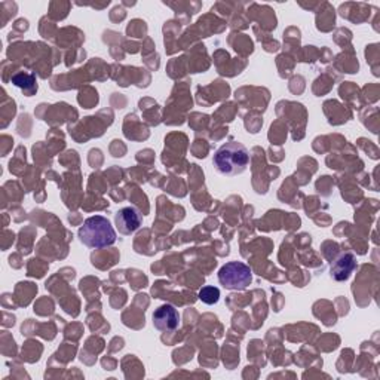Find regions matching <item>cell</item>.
Listing matches in <instances>:
<instances>
[{
  "mask_svg": "<svg viewBox=\"0 0 380 380\" xmlns=\"http://www.w3.org/2000/svg\"><path fill=\"white\" fill-rule=\"evenodd\" d=\"M250 164V153L247 147L238 141H229L223 144L213 158V165L227 177H235L247 170Z\"/></svg>",
  "mask_w": 380,
  "mask_h": 380,
  "instance_id": "cell-1",
  "label": "cell"
},
{
  "mask_svg": "<svg viewBox=\"0 0 380 380\" xmlns=\"http://www.w3.org/2000/svg\"><path fill=\"white\" fill-rule=\"evenodd\" d=\"M79 241L88 248L100 250L113 246L116 242V232L106 217L94 215L84 222L77 232Z\"/></svg>",
  "mask_w": 380,
  "mask_h": 380,
  "instance_id": "cell-2",
  "label": "cell"
},
{
  "mask_svg": "<svg viewBox=\"0 0 380 380\" xmlns=\"http://www.w3.org/2000/svg\"><path fill=\"white\" fill-rule=\"evenodd\" d=\"M219 282L226 290L242 291L253 282V272L248 265L242 262H229L219 270Z\"/></svg>",
  "mask_w": 380,
  "mask_h": 380,
  "instance_id": "cell-3",
  "label": "cell"
},
{
  "mask_svg": "<svg viewBox=\"0 0 380 380\" xmlns=\"http://www.w3.org/2000/svg\"><path fill=\"white\" fill-rule=\"evenodd\" d=\"M153 327L160 333H172L179 329L180 314L172 305H162L153 312Z\"/></svg>",
  "mask_w": 380,
  "mask_h": 380,
  "instance_id": "cell-4",
  "label": "cell"
},
{
  "mask_svg": "<svg viewBox=\"0 0 380 380\" xmlns=\"http://www.w3.org/2000/svg\"><path fill=\"white\" fill-rule=\"evenodd\" d=\"M141 223H143L141 214L139 213V210H135L132 207L122 208L115 215V224L119 230V234L122 235H131L134 232H137Z\"/></svg>",
  "mask_w": 380,
  "mask_h": 380,
  "instance_id": "cell-5",
  "label": "cell"
},
{
  "mask_svg": "<svg viewBox=\"0 0 380 380\" xmlns=\"http://www.w3.org/2000/svg\"><path fill=\"white\" fill-rule=\"evenodd\" d=\"M357 267V259L354 254L343 253L337 257V259L331 263L330 275L334 281H346L352 275Z\"/></svg>",
  "mask_w": 380,
  "mask_h": 380,
  "instance_id": "cell-6",
  "label": "cell"
},
{
  "mask_svg": "<svg viewBox=\"0 0 380 380\" xmlns=\"http://www.w3.org/2000/svg\"><path fill=\"white\" fill-rule=\"evenodd\" d=\"M12 84L17 88H20L23 92H25L27 95H33L37 91L36 77L32 73H24V72L17 73L15 76H12Z\"/></svg>",
  "mask_w": 380,
  "mask_h": 380,
  "instance_id": "cell-7",
  "label": "cell"
},
{
  "mask_svg": "<svg viewBox=\"0 0 380 380\" xmlns=\"http://www.w3.org/2000/svg\"><path fill=\"white\" fill-rule=\"evenodd\" d=\"M199 300L202 303H205V305H215L217 302L220 300V290L214 287V285H207V287H202L199 294Z\"/></svg>",
  "mask_w": 380,
  "mask_h": 380,
  "instance_id": "cell-8",
  "label": "cell"
}]
</instances>
